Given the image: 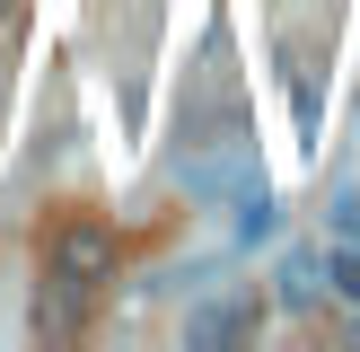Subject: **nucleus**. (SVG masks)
<instances>
[{
	"label": "nucleus",
	"mask_w": 360,
	"mask_h": 352,
	"mask_svg": "<svg viewBox=\"0 0 360 352\" xmlns=\"http://www.w3.org/2000/svg\"><path fill=\"white\" fill-rule=\"evenodd\" d=\"M326 291L360 308V246H352V238H334V256H326Z\"/></svg>",
	"instance_id": "39448f33"
},
{
	"label": "nucleus",
	"mask_w": 360,
	"mask_h": 352,
	"mask_svg": "<svg viewBox=\"0 0 360 352\" xmlns=\"http://www.w3.org/2000/svg\"><path fill=\"white\" fill-rule=\"evenodd\" d=\"M264 326V308H255V299H211V308H193L185 317V344H238V334H255Z\"/></svg>",
	"instance_id": "f03ea898"
},
{
	"label": "nucleus",
	"mask_w": 360,
	"mask_h": 352,
	"mask_svg": "<svg viewBox=\"0 0 360 352\" xmlns=\"http://www.w3.org/2000/svg\"><path fill=\"white\" fill-rule=\"evenodd\" d=\"M316 299H326V264L290 256V264H281V308H316Z\"/></svg>",
	"instance_id": "20e7f679"
},
{
	"label": "nucleus",
	"mask_w": 360,
	"mask_h": 352,
	"mask_svg": "<svg viewBox=\"0 0 360 352\" xmlns=\"http://www.w3.org/2000/svg\"><path fill=\"white\" fill-rule=\"evenodd\" d=\"M229 203H238V238H246V246H264V238H273V220H281V211H273V194H264V176H246Z\"/></svg>",
	"instance_id": "7ed1b4c3"
},
{
	"label": "nucleus",
	"mask_w": 360,
	"mask_h": 352,
	"mask_svg": "<svg viewBox=\"0 0 360 352\" xmlns=\"http://www.w3.org/2000/svg\"><path fill=\"white\" fill-rule=\"evenodd\" d=\"M115 264H123V238H115L105 220H88V211L53 220V238H44V282H62V291L97 299L105 282H115Z\"/></svg>",
	"instance_id": "f257e3e1"
},
{
	"label": "nucleus",
	"mask_w": 360,
	"mask_h": 352,
	"mask_svg": "<svg viewBox=\"0 0 360 352\" xmlns=\"http://www.w3.org/2000/svg\"><path fill=\"white\" fill-rule=\"evenodd\" d=\"M334 238L360 246V185H334Z\"/></svg>",
	"instance_id": "423d86ee"
}]
</instances>
